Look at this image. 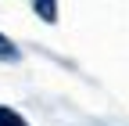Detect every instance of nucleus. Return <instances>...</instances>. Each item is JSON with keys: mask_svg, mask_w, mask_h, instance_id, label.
<instances>
[{"mask_svg": "<svg viewBox=\"0 0 129 126\" xmlns=\"http://www.w3.org/2000/svg\"><path fill=\"white\" fill-rule=\"evenodd\" d=\"M0 126H29V122L14 112V108H4V104H0Z\"/></svg>", "mask_w": 129, "mask_h": 126, "instance_id": "nucleus-1", "label": "nucleus"}, {"mask_svg": "<svg viewBox=\"0 0 129 126\" xmlns=\"http://www.w3.org/2000/svg\"><path fill=\"white\" fill-rule=\"evenodd\" d=\"M36 11L43 14L47 22H54L57 18V0H36Z\"/></svg>", "mask_w": 129, "mask_h": 126, "instance_id": "nucleus-2", "label": "nucleus"}, {"mask_svg": "<svg viewBox=\"0 0 129 126\" xmlns=\"http://www.w3.org/2000/svg\"><path fill=\"white\" fill-rule=\"evenodd\" d=\"M0 58H4V61H14V58H18V47H14L4 33H0Z\"/></svg>", "mask_w": 129, "mask_h": 126, "instance_id": "nucleus-3", "label": "nucleus"}]
</instances>
